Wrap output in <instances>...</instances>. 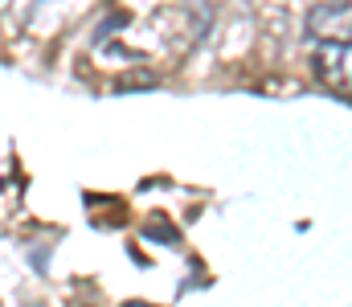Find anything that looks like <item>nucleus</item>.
<instances>
[{"instance_id": "obj_1", "label": "nucleus", "mask_w": 352, "mask_h": 307, "mask_svg": "<svg viewBox=\"0 0 352 307\" xmlns=\"http://www.w3.org/2000/svg\"><path fill=\"white\" fill-rule=\"evenodd\" d=\"M307 33L316 41H349L352 33V8L349 0H320L307 8Z\"/></svg>"}, {"instance_id": "obj_2", "label": "nucleus", "mask_w": 352, "mask_h": 307, "mask_svg": "<svg viewBox=\"0 0 352 307\" xmlns=\"http://www.w3.org/2000/svg\"><path fill=\"white\" fill-rule=\"evenodd\" d=\"M349 41H320L316 45V54H311V70H316V78L324 82V87H332V91H340V95H349Z\"/></svg>"}, {"instance_id": "obj_3", "label": "nucleus", "mask_w": 352, "mask_h": 307, "mask_svg": "<svg viewBox=\"0 0 352 307\" xmlns=\"http://www.w3.org/2000/svg\"><path fill=\"white\" fill-rule=\"evenodd\" d=\"M123 307H152V304H140V299H135V304H123Z\"/></svg>"}]
</instances>
